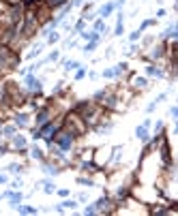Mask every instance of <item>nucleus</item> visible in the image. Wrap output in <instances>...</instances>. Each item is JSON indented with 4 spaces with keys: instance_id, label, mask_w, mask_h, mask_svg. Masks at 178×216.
I'll use <instances>...</instances> for the list:
<instances>
[{
    "instance_id": "nucleus-1",
    "label": "nucleus",
    "mask_w": 178,
    "mask_h": 216,
    "mask_svg": "<svg viewBox=\"0 0 178 216\" xmlns=\"http://www.w3.org/2000/svg\"><path fill=\"white\" fill-rule=\"evenodd\" d=\"M73 145V133H62L58 137V148L60 150H69Z\"/></svg>"
},
{
    "instance_id": "nucleus-2",
    "label": "nucleus",
    "mask_w": 178,
    "mask_h": 216,
    "mask_svg": "<svg viewBox=\"0 0 178 216\" xmlns=\"http://www.w3.org/2000/svg\"><path fill=\"white\" fill-rule=\"evenodd\" d=\"M47 118H50V109H43V111H39V116H37V124H39V126L47 124Z\"/></svg>"
},
{
    "instance_id": "nucleus-3",
    "label": "nucleus",
    "mask_w": 178,
    "mask_h": 216,
    "mask_svg": "<svg viewBox=\"0 0 178 216\" xmlns=\"http://www.w3.org/2000/svg\"><path fill=\"white\" fill-rule=\"evenodd\" d=\"M135 135H137L139 139H142V141H146V139H148V131H146V126H137Z\"/></svg>"
},
{
    "instance_id": "nucleus-4",
    "label": "nucleus",
    "mask_w": 178,
    "mask_h": 216,
    "mask_svg": "<svg viewBox=\"0 0 178 216\" xmlns=\"http://www.w3.org/2000/svg\"><path fill=\"white\" fill-rule=\"evenodd\" d=\"M15 124H17V126H26V124H28V116H26V113H19V116L15 118Z\"/></svg>"
},
{
    "instance_id": "nucleus-5",
    "label": "nucleus",
    "mask_w": 178,
    "mask_h": 216,
    "mask_svg": "<svg viewBox=\"0 0 178 216\" xmlns=\"http://www.w3.org/2000/svg\"><path fill=\"white\" fill-rule=\"evenodd\" d=\"M13 145H15V148H19V150L26 148V139H24V137H15V139H13Z\"/></svg>"
},
{
    "instance_id": "nucleus-6",
    "label": "nucleus",
    "mask_w": 178,
    "mask_h": 216,
    "mask_svg": "<svg viewBox=\"0 0 178 216\" xmlns=\"http://www.w3.org/2000/svg\"><path fill=\"white\" fill-rule=\"evenodd\" d=\"M112 11H114V4H105V7L101 9V15H103V17H107V15H110Z\"/></svg>"
},
{
    "instance_id": "nucleus-7",
    "label": "nucleus",
    "mask_w": 178,
    "mask_h": 216,
    "mask_svg": "<svg viewBox=\"0 0 178 216\" xmlns=\"http://www.w3.org/2000/svg\"><path fill=\"white\" fill-rule=\"evenodd\" d=\"M17 210H19V212H21V214H34V212H37V210H34V208H26V206H19Z\"/></svg>"
},
{
    "instance_id": "nucleus-8",
    "label": "nucleus",
    "mask_w": 178,
    "mask_h": 216,
    "mask_svg": "<svg viewBox=\"0 0 178 216\" xmlns=\"http://www.w3.org/2000/svg\"><path fill=\"white\" fill-rule=\"evenodd\" d=\"M64 2H67V0H47V4H50V7H62Z\"/></svg>"
},
{
    "instance_id": "nucleus-9",
    "label": "nucleus",
    "mask_w": 178,
    "mask_h": 216,
    "mask_svg": "<svg viewBox=\"0 0 178 216\" xmlns=\"http://www.w3.org/2000/svg\"><path fill=\"white\" fill-rule=\"evenodd\" d=\"M32 158H43V152L39 148H32Z\"/></svg>"
},
{
    "instance_id": "nucleus-10",
    "label": "nucleus",
    "mask_w": 178,
    "mask_h": 216,
    "mask_svg": "<svg viewBox=\"0 0 178 216\" xmlns=\"http://www.w3.org/2000/svg\"><path fill=\"white\" fill-rule=\"evenodd\" d=\"M135 86H137V88H144V86H146V79H144V77H137V79H135Z\"/></svg>"
},
{
    "instance_id": "nucleus-11",
    "label": "nucleus",
    "mask_w": 178,
    "mask_h": 216,
    "mask_svg": "<svg viewBox=\"0 0 178 216\" xmlns=\"http://www.w3.org/2000/svg\"><path fill=\"white\" fill-rule=\"evenodd\" d=\"M97 47V41H92V43H88V45H86V51H92Z\"/></svg>"
},
{
    "instance_id": "nucleus-12",
    "label": "nucleus",
    "mask_w": 178,
    "mask_h": 216,
    "mask_svg": "<svg viewBox=\"0 0 178 216\" xmlns=\"http://www.w3.org/2000/svg\"><path fill=\"white\" fill-rule=\"evenodd\" d=\"M79 67V62H67V69L71 71V69H77Z\"/></svg>"
},
{
    "instance_id": "nucleus-13",
    "label": "nucleus",
    "mask_w": 178,
    "mask_h": 216,
    "mask_svg": "<svg viewBox=\"0 0 178 216\" xmlns=\"http://www.w3.org/2000/svg\"><path fill=\"white\" fill-rule=\"evenodd\" d=\"M75 206H77L75 201H64V203H62V208H75Z\"/></svg>"
},
{
    "instance_id": "nucleus-14",
    "label": "nucleus",
    "mask_w": 178,
    "mask_h": 216,
    "mask_svg": "<svg viewBox=\"0 0 178 216\" xmlns=\"http://www.w3.org/2000/svg\"><path fill=\"white\" fill-rule=\"evenodd\" d=\"M84 73H86V71H84V69H79V71H77V73H75V79H82V77H84Z\"/></svg>"
},
{
    "instance_id": "nucleus-15",
    "label": "nucleus",
    "mask_w": 178,
    "mask_h": 216,
    "mask_svg": "<svg viewBox=\"0 0 178 216\" xmlns=\"http://www.w3.org/2000/svg\"><path fill=\"white\" fill-rule=\"evenodd\" d=\"M45 193H54V184H50V182H47V184H45Z\"/></svg>"
},
{
    "instance_id": "nucleus-16",
    "label": "nucleus",
    "mask_w": 178,
    "mask_h": 216,
    "mask_svg": "<svg viewBox=\"0 0 178 216\" xmlns=\"http://www.w3.org/2000/svg\"><path fill=\"white\" fill-rule=\"evenodd\" d=\"M95 30H97V32L103 30V21H97V24H95Z\"/></svg>"
},
{
    "instance_id": "nucleus-17",
    "label": "nucleus",
    "mask_w": 178,
    "mask_h": 216,
    "mask_svg": "<svg viewBox=\"0 0 178 216\" xmlns=\"http://www.w3.org/2000/svg\"><path fill=\"white\" fill-rule=\"evenodd\" d=\"M58 195H60V197H67L69 191H67V188H60V191H58Z\"/></svg>"
},
{
    "instance_id": "nucleus-18",
    "label": "nucleus",
    "mask_w": 178,
    "mask_h": 216,
    "mask_svg": "<svg viewBox=\"0 0 178 216\" xmlns=\"http://www.w3.org/2000/svg\"><path fill=\"white\" fill-rule=\"evenodd\" d=\"M13 131H15L13 126H7V128H4V135H13Z\"/></svg>"
},
{
    "instance_id": "nucleus-19",
    "label": "nucleus",
    "mask_w": 178,
    "mask_h": 216,
    "mask_svg": "<svg viewBox=\"0 0 178 216\" xmlns=\"http://www.w3.org/2000/svg\"><path fill=\"white\" fill-rule=\"evenodd\" d=\"M58 41V34H56V32H54V34H50V43H56Z\"/></svg>"
},
{
    "instance_id": "nucleus-20",
    "label": "nucleus",
    "mask_w": 178,
    "mask_h": 216,
    "mask_svg": "<svg viewBox=\"0 0 178 216\" xmlns=\"http://www.w3.org/2000/svg\"><path fill=\"white\" fill-rule=\"evenodd\" d=\"M2 182H7V178H4V176H0V184H2Z\"/></svg>"
},
{
    "instance_id": "nucleus-21",
    "label": "nucleus",
    "mask_w": 178,
    "mask_h": 216,
    "mask_svg": "<svg viewBox=\"0 0 178 216\" xmlns=\"http://www.w3.org/2000/svg\"><path fill=\"white\" fill-rule=\"evenodd\" d=\"M9 2H11V4H17V2H19V0H9Z\"/></svg>"
},
{
    "instance_id": "nucleus-22",
    "label": "nucleus",
    "mask_w": 178,
    "mask_h": 216,
    "mask_svg": "<svg viewBox=\"0 0 178 216\" xmlns=\"http://www.w3.org/2000/svg\"><path fill=\"white\" fill-rule=\"evenodd\" d=\"M24 2H26V4H32V2H34V0H24Z\"/></svg>"
},
{
    "instance_id": "nucleus-23",
    "label": "nucleus",
    "mask_w": 178,
    "mask_h": 216,
    "mask_svg": "<svg viewBox=\"0 0 178 216\" xmlns=\"http://www.w3.org/2000/svg\"><path fill=\"white\" fill-rule=\"evenodd\" d=\"M0 199H2V197H0Z\"/></svg>"
}]
</instances>
